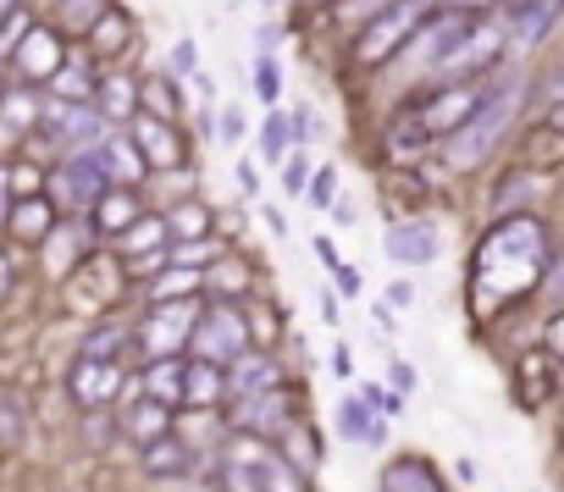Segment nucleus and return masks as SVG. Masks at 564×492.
Here are the masks:
<instances>
[{
	"label": "nucleus",
	"instance_id": "ddd939ff",
	"mask_svg": "<svg viewBox=\"0 0 564 492\" xmlns=\"http://www.w3.org/2000/svg\"><path fill=\"white\" fill-rule=\"evenodd\" d=\"M100 155H106V166H111L117 183H139L144 166H150V155H144V144H139L133 133H111V139H100Z\"/></svg>",
	"mask_w": 564,
	"mask_h": 492
},
{
	"label": "nucleus",
	"instance_id": "603ef678",
	"mask_svg": "<svg viewBox=\"0 0 564 492\" xmlns=\"http://www.w3.org/2000/svg\"><path fill=\"white\" fill-rule=\"evenodd\" d=\"M553 288H558V294H564V266H558V272H553Z\"/></svg>",
	"mask_w": 564,
	"mask_h": 492
},
{
	"label": "nucleus",
	"instance_id": "f03ea898",
	"mask_svg": "<svg viewBox=\"0 0 564 492\" xmlns=\"http://www.w3.org/2000/svg\"><path fill=\"white\" fill-rule=\"evenodd\" d=\"M514 106H520V78L509 73V78H498V84L481 95V106L465 117V128H454V133L443 139V161H448V166H459V172L481 166V161H487V150L503 139V128H509Z\"/></svg>",
	"mask_w": 564,
	"mask_h": 492
},
{
	"label": "nucleus",
	"instance_id": "f704fd0d",
	"mask_svg": "<svg viewBox=\"0 0 564 492\" xmlns=\"http://www.w3.org/2000/svg\"><path fill=\"white\" fill-rule=\"evenodd\" d=\"M0 426H7V442L12 448L23 442V409H18V398H0Z\"/></svg>",
	"mask_w": 564,
	"mask_h": 492
},
{
	"label": "nucleus",
	"instance_id": "7ed1b4c3",
	"mask_svg": "<svg viewBox=\"0 0 564 492\" xmlns=\"http://www.w3.org/2000/svg\"><path fill=\"white\" fill-rule=\"evenodd\" d=\"M470 34H476V12H470V7H443V12H432V18L415 29V40L404 45V56H410L415 73H443V67H454V56L470 45Z\"/></svg>",
	"mask_w": 564,
	"mask_h": 492
},
{
	"label": "nucleus",
	"instance_id": "79ce46f5",
	"mask_svg": "<svg viewBox=\"0 0 564 492\" xmlns=\"http://www.w3.org/2000/svg\"><path fill=\"white\" fill-rule=\"evenodd\" d=\"M276 45H282V29H260L254 34V56H271Z\"/></svg>",
	"mask_w": 564,
	"mask_h": 492
},
{
	"label": "nucleus",
	"instance_id": "bb28decb",
	"mask_svg": "<svg viewBox=\"0 0 564 492\" xmlns=\"http://www.w3.org/2000/svg\"><path fill=\"white\" fill-rule=\"evenodd\" d=\"M89 34H95V51H100V56H117V51L128 45V18H122V12H100V23H95Z\"/></svg>",
	"mask_w": 564,
	"mask_h": 492
},
{
	"label": "nucleus",
	"instance_id": "c85d7f7f",
	"mask_svg": "<svg viewBox=\"0 0 564 492\" xmlns=\"http://www.w3.org/2000/svg\"><path fill=\"white\" fill-rule=\"evenodd\" d=\"M128 111H133V89H128L122 78H111V84H106V122H133Z\"/></svg>",
	"mask_w": 564,
	"mask_h": 492
},
{
	"label": "nucleus",
	"instance_id": "49530a36",
	"mask_svg": "<svg viewBox=\"0 0 564 492\" xmlns=\"http://www.w3.org/2000/svg\"><path fill=\"white\" fill-rule=\"evenodd\" d=\"M366 7H393V0H338V18H355Z\"/></svg>",
	"mask_w": 564,
	"mask_h": 492
},
{
	"label": "nucleus",
	"instance_id": "0eeeda50",
	"mask_svg": "<svg viewBox=\"0 0 564 492\" xmlns=\"http://www.w3.org/2000/svg\"><path fill=\"white\" fill-rule=\"evenodd\" d=\"M111 183H117V177H111L100 144H95V150H78V155H67V166H56V194H62L67 205H95Z\"/></svg>",
	"mask_w": 564,
	"mask_h": 492
},
{
	"label": "nucleus",
	"instance_id": "6ab92c4d",
	"mask_svg": "<svg viewBox=\"0 0 564 492\" xmlns=\"http://www.w3.org/2000/svg\"><path fill=\"white\" fill-rule=\"evenodd\" d=\"M188 448L166 431V437H155V442H144V475H155V481H172V475H188Z\"/></svg>",
	"mask_w": 564,
	"mask_h": 492
},
{
	"label": "nucleus",
	"instance_id": "9d476101",
	"mask_svg": "<svg viewBox=\"0 0 564 492\" xmlns=\"http://www.w3.org/2000/svg\"><path fill=\"white\" fill-rule=\"evenodd\" d=\"M437 227L432 221H393L388 227V238H382V250H388V261L393 266H426V261H437Z\"/></svg>",
	"mask_w": 564,
	"mask_h": 492
},
{
	"label": "nucleus",
	"instance_id": "5701e85b",
	"mask_svg": "<svg viewBox=\"0 0 564 492\" xmlns=\"http://www.w3.org/2000/svg\"><path fill=\"white\" fill-rule=\"evenodd\" d=\"M498 51H503V34H498V29H476V34H470V45L454 56V67H448V73H487V67L498 62Z\"/></svg>",
	"mask_w": 564,
	"mask_h": 492
},
{
	"label": "nucleus",
	"instance_id": "dca6fc26",
	"mask_svg": "<svg viewBox=\"0 0 564 492\" xmlns=\"http://www.w3.org/2000/svg\"><path fill=\"white\" fill-rule=\"evenodd\" d=\"M144 393L177 409V404L188 398V365H183L177 354H172V360H150V371H144Z\"/></svg>",
	"mask_w": 564,
	"mask_h": 492
},
{
	"label": "nucleus",
	"instance_id": "6e6552de",
	"mask_svg": "<svg viewBox=\"0 0 564 492\" xmlns=\"http://www.w3.org/2000/svg\"><path fill=\"white\" fill-rule=\"evenodd\" d=\"M7 62H12L18 84H45V78L62 73L67 51H62V34H56V29H34V34H23V45H18Z\"/></svg>",
	"mask_w": 564,
	"mask_h": 492
},
{
	"label": "nucleus",
	"instance_id": "f8f14e48",
	"mask_svg": "<svg viewBox=\"0 0 564 492\" xmlns=\"http://www.w3.org/2000/svg\"><path fill=\"white\" fill-rule=\"evenodd\" d=\"M338 431H344L349 442H366V448H382V442H388V420L377 415V404H371L366 393L338 404Z\"/></svg>",
	"mask_w": 564,
	"mask_h": 492
},
{
	"label": "nucleus",
	"instance_id": "3c124183",
	"mask_svg": "<svg viewBox=\"0 0 564 492\" xmlns=\"http://www.w3.org/2000/svg\"><path fill=\"white\" fill-rule=\"evenodd\" d=\"M448 7H470L476 12V7H487V0H448Z\"/></svg>",
	"mask_w": 564,
	"mask_h": 492
},
{
	"label": "nucleus",
	"instance_id": "58836bf2",
	"mask_svg": "<svg viewBox=\"0 0 564 492\" xmlns=\"http://www.w3.org/2000/svg\"><path fill=\"white\" fill-rule=\"evenodd\" d=\"M388 387H393V393H415V365H410V360H393V365H388Z\"/></svg>",
	"mask_w": 564,
	"mask_h": 492
},
{
	"label": "nucleus",
	"instance_id": "473e14b6",
	"mask_svg": "<svg viewBox=\"0 0 564 492\" xmlns=\"http://www.w3.org/2000/svg\"><path fill=\"white\" fill-rule=\"evenodd\" d=\"M62 12H67V23H73V29H95L106 7H100V0H62Z\"/></svg>",
	"mask_w": 564,
	"mask_h": 492
},
{
	"label": "nucleus",
	"instance_id": "a211bd4d",
	"mask_svg": "<svg viewBox=\"0 0 564 492\" xmlns=\"http://www.w3.org/2000/svg\"><path fill=\"white\" fill-rule=\"evenodd\" d=\"M166 420H172V404H161V398H150V393H133V409H128V437H139V442H155V437H166Z\"/></svg>",
	"mask_w": 564,
	"mask_h": 492
},
{
	"label": "nucleus",
	"instance_id": "cd10ccee",
	"mask_svg": "<svg viewBox=\"0 0 564 492\" xmlns=\"http://www.w3.org/2000/svg\"><path fill=\"white\" fill-rule=\"evenodd\" d=\"M249 89H254L265 106H276V95H282V73H276L271 56H254V78H249Z\"/></svg>",
	"mask_w": 564,
	"mask_h": 492
},
{
	"label": "nucleus",
	"instance_id": "c756f323",
	"mask_svg": "<svg viewBox=\"0 0 564 492\" xmlns=\"http://www.w3.org/2000/svg\"><path fill=\"white\" fill-rule=\"evenodd\" d=\"M177 238H199V232H210V221H205V210L199 205H183V210H172V221H166Z\"/></svg>",
	"mask_w": 564,
	"mask_h": 492
},
{
	"label": "nucleus",
	"instance_id": "f3484780",
	"mask_svg": "<svg viewBox=\"0 0 564 492\" xmlns=\"http://www.w3.org/2000/svg\"><path fill=\"white\" fill-rule=\"evenodd\" d=\"M95 232H128V227H139V205H133V188H106L100 199H95Z\"/></svg>",
	"mask_w": 564,
	"mask_h": 492
},
{
	"label": "nucleus",
	"instance_id": "ea45409f",
	"mask_svg": "<svg viewBox=\"0 0 564 492\" xmlns=\"http://www.w3.org/2000/svg\"><path fill=\"white\" fill-rule=\"evenodd\" d=\"M216 133H221V144H238V139H243V117L227 106V111H221V122H216Z\"/></svg>",
	"mask_w": 564,
	"mask_h": 492
},
{
	"label": "nucleus",
	"instance_id": "c9c22d12",
	"mask_svg": "<svg viewBox=\"0 0 564 492\" xmlns=\"http://www.w3.org/2000/svg\"><path fill=\"white\" fill-rule=\"evenodd\" d=\"M172 73H183V78H194V73H199V56H194V40H177V45H172Z\"/></svg>",
	"mask_w": 564,
	"mask_h": 492
},
{
	"label": "nucleus",
	"instance_id": "1a4fd4ad",
	"mask_svg": "<svg viewBox=\"0 0 564 492\" xmlns=\"http://www.w3.org/2000/svg\"><path fill=\"white\" fill-rule=\"evenodd\" d=\"M67 387H73V398H78L84 409H106V404H111V393L122 387V365H117V360L78 354V365H73Z\"/></svg>",
	"mask_w": 564,
	"mask_h": 492
},
{
	"label": "nucleus",
	"instance_id": "37998d69",
	"mask_svg": "<svg viewBox=\"0 0 564 492\" xmlns=\"http://www.w3.org/2000/svg\"><path fill=\"white\" fill-rule=\"evenodd\" d=\"M333 277H338V294H349V299L360 294V272H355V266H338Z\"/></svg>",
	"mask_w": 564,
	"mask_h": 492
},
{
	"label": "nucleus",
	"instance_id": "4468645a",
	"mask_svg": "<svg viewBox=\"0 0 564 492\" xmlns=\"http://www.w3.org/2000/svg\"><path fill=\"white\" fill-rule=\"evenodd\" d=\"M12 238H23V243H45L51 232H56V205L40 194V199H18L12 205Z\"/></svg>",
	"mask_w": 564,
	"mask_h": 492
},
{
	"label": "nucleus",
	"instance_id": "2eb2a0df",
	"mask_svg": "<svg viewBox=\"0 0 564 492\" xmlns=\"http://www.w3.org/2000/svg\"><path fill=\"white\" fill-rule=\"evenodd\" d=\"M276 387V365L265 360V354H238L232 365H227V393L232 398H243V393H271Z\"/></svg>",
	"mask_w": 564,
	"mask_h": 492
},
{
	"label": "nucleus",
	"instance_id": "72a5a7b5",
	"mask_svg": "<svg viewBox=\"0 0 564 492\" xmlns=\"http://www.w3.org/2000/svg\"><path fill=\"white\" fill-rule=\"evenodd\" d=\"M311 199H316V205H327V210L338 205V172H333V166H322V172H316V183H311Z\"/></svg>",
	"mask_w": 564,
	"mask_h": 492
},
{
	"label": "nucleus",
	"instance_id": "4be33fe9",
	"mask_svg": "<svg viewBox=\"0 0 564 492\" xmlns=\"http://www.w3.org/2000/svg\"><path fill=\"white\" fill-rule=\"evenodd\" d=\"M382 486L388 492H443V481H432V464L426 459H393L388 464V475H382Z\"/></svg>",
	"mask_w": 564,
	"mask_h": 492
},
{
	"label": "nucleus",
	"instance_id": "20e7f679",
	"mask_svg": "<svg viewBox=\"0 0 564 492\" xmlns=\"http://www.w3.org/2000/svg\"><path fill=\"white\" fill-rule=\"evenodd\" d=\"M432 18V0H393V7H382L371 23H366V34L355 40V62L360 67H382V62H393L410 40H415V29Z\"/></svg>",
	"mask_w": 564,
	"mask_h": 492
},
{
	"label": "nucleus",
	"instance_id": "4c0bfd02",
	"mask_svg": "<svg viewBox=\"0 0 564 492\" xmlns=\"http://www.w3.org/2000/svg\"><path fill=\"white\" fill-rule=\"evenodd\" d=\"M294 139H327V122L316 111H294Z\"/></svg>",
	"mask_w": 564,
	"mask_h": 492
},
{
	"label": "nucleus",
	"instance_id": "412c9836",
	"mask_svg": "<svg viewBox=\"0 0 564 492\" xmlns=\"http://www.w3.org/2000/svg\"><path fill=\"white\" fill-rule=\"evenodd\" d=\"M553 18H558V0H514V40H520V45L547 40Z\"/></svg>",
	"mask_w": 564,
	"mask_h": 492
},
{
	"label": "nucleus",
	"instance_id": "393cba45",
	"mask_svg": "<svg viewBox=\"0 0 564 492\" xmlns=\"http://www.w3.org/2000/svg\"><path fill=\"white\" fill-rule=\"evenodd\" d=\"M51 89H56V100H67V106H84V100L100 95V84H95V73H89L84 62H62V73L51 78Z\"/></svg>",
	"mask_w": 564,
	"mask_h": 492
},
{
	"label": "nucleus",
	"instance_id": "9b49d317",
	"mask_svg": "<svg viewBox=\"0 0 564 492\" xmlns=\"http://www.w3.org/2000/svg\"><path fill=\"white\" fill-rule=\"evenodd\" d=\"M183 338H194V332H188V321H183L172 305H155L150 321L139 327V349H144L150 360H172V354L183 349Z\"/></svg>",
	"mask_w": 564,
	"mask_h": 492
},
{
	"label": "nucleus",
	"instance_id": "f257e3e1",
	"mask_svg": "<svg viewBox=\"0 0 564 492\" xmlns=\"http://www.w3.org/2000/svg\"><path fill=\"white\" fill-rule=\"evenodd\" d=\"M481 277H487V288H481V299H509V294H520V288H531L536 277H542V266H547V238H542V227L531 221V216H503L487 238H481Z\"/></svg>",
	"mask_w": 564,
	"mask_h": 492
},
{
	"label": "nucleus",
	"instance_id": "09e8293b",
	"mask_svg": "<svg viewBox=\"0 0 564 492\" xmlns=\"http://www.w3.org/2000/svg\"><path fill=\"white\" fill-rule=\"evenodd\" d=\"M333 221H338V227H355V199H338V205H333Z\"/></svg>",
	"mask_w": 564,
	"mask_h": 492
},
{
	"label": "nucleus",
	"instance_id": "39448f33",
	"mask_svg": "<svg viewBox=\"0 0 564 492\" xmlns=\"http://www.w3.org/2000/svg\"><path fill=\"white\" fill-rule=\"evenodd\" d=\"M188 343L199 349V360L232 365L238 354H249V327H243V316H238L232 305H221V310H205V316L194 321V338H188Z\"/></svg>",
	"mask_w": 564,
	"mask_h": 492
},
{
	"label": "nucleus",
	"instance_id": "a18cd8bd",
	"mask_svg": "<svg viewBox=\"0 0 564 492\" xmlns=\"http://www.w3.org/2000/svg\"><path fill=\"white\" fill-rule=\"evenodd\" d=\"M316 261L327 266V272H338L344 261H338V250H333V238H316Z\"/></svg>",
	"mask_w": 564,
	"mask_h": 492
},
{
	"label": "nucleus",
	"instance_id": "c03bdc74",
	"mask_svg": "<svg viewBox=\"0 0 564 492\" xmlns=\"http://www.w3.org/2000/svg\"><path fill=\"white\" fill-rule=\"evenodd\" d=\"M388 305H393V310H410V305H415V288H410V283H393V288H388Z\"/></svg>",
	"mask_w": 564,
	"mask_h": 492
},
{
	"label": "nucleus",
	"instance_id": "8fccbe9b",
	"mask_svg": "<svg viewBox=\"0 0 564 492\" xmlns=\"http://www.w3.org/2000/svg\"><path fill=\"white\" fill-rule=\"evenodd\" d=\"M553 128H558V133H564V100H558V106H553Z\"/></svg>",
	"mask_w": 564,
	"mask_h": 492
},
{
	"label": "nucleus",
	"instance_id": "de8ad7c7",
	"mask_svg": "<svg viewBox=\"0 0 564 492\" xmlns=\"http://www.w3.org/2000/svg\"><path fill=\"white\" fill-rule=\"evenodd\" d=\"M547 354H558V360H564V316L547 327Z\"/></svg>",
	"mask_w": 564,
	"mask_h": 492
},
{
	"label": "nucleus",
	"instance_id": "423d86ee",
	"mask_svg": "<svg viewBox=\"0 0 564 492\" xmlns=\"http://www.w3.org/2000/svg\"><path fill=\"white\" fill-rule=\"evenodd\" d=\"M481 95H487L481 84H470V78H454L448 89H437L432 100H421V111H415V117H421V128H426L432 139H448L454 128H465V117L481 106Z\"/></svg>",
	"mask_w": 564,
	"mask_h": 492
},
{
	"label": "nucleus",
	"instance_id": "b1692460",
	"mask_svg": "<svg viewBox=\"0 0 564 492\" xmlns=\"http://www.w3.org/2000/svg\"><path fill=\"white\" fill-rule=\"evenodd\" d=\"M133 139L144 144V155L155 161V166H166V161H177V139L166 133V117H133Z\"/></svg>",
	"mask_w": 564,
	"mask_h": 492
},
{
	"label": "nucleus",
	"instance_id": "2f4dec72",
	"mask_svg": "<svg viewBox=\"0 0 564 492\" xmlns=\"http://www.w3.org/2000/svg\"><path fill=\"white\" fill-rule=\"evenodd\" d=\"M117 349H122V332L117 327H100V332L84 338V354H95V360H117Z\"/></svg>",
	"mask_w": 564,
	"mask_h": 492
},
{
	"label": "nucleus",
	"instance_id": "a878e982",
	"mask_svg": "<svg viewBox=\"0 0 564 492\" xmlns=\"http://www.w3.org/2000/svg\"><path fill=\"white\" fill-rule=\"evenodd\" d=\"M289 139H294V117L271 106L265 122H260V155L265 161H282V155H289Z\"/></svg>",
	"mask_w": 564,
	"mask_h": 492
},
{
	"label": "nucleus",
	"instance_id": "aec40b11",
	"mask_svg": "<svg viewBox=\"0 0 564 492\" xmlns=\"http://www.w3.org/2000/svg\"><path fill=\"white\" fill-rule=\"evenodd\" d=\"M221 393H227V371L216 365V360H194L188 365V409H210V404H221Z\"/></svg>",
	"mask_w": 564,
	"mask_h": 492
},
{
	"label": "nucleus",
	"instance_id": "e433bc0d",
	"mask_svg": "<svg viewBox=\"0 0 564 492\" xmlns=\"http://www.w3.org/2000/svg\"><path fill=\"white\" fill-rule=\"evenodd\" d=\"M311 161L305 155H294L289 166H282V188H289V194H305V183H311V172H305Z\"/></svg>",
	"mask_w": 564,
	"mask_h": 492
},
{
	"label": "nucleus",
	"instance_id": "7c9ffc66",
	"mask_svg": "<svg viewBox=\"0 0 564 492\" xmlns=\"http://www.w3.org/2000/svg\"><path fill=\"white\" fill-rule=\"evenodd\" d=\"M144 100H150L161 117H172V106H183V89H172L166 78H150V84H144Z\"/></svg>",
	"mask_w": 564,
	"mask_h": 492
},
{
	"label": "nucleus",
	"instance_id": "a19ab883",
	"mask_svg": "<svg viewBox=\"0 0 564 492\" xmlns=\"http://www.w3.org/2000/svg\"><path fill=\"white\" fill-rule=\"evenodd\" d=\"M84 437H89L95 448H106V437H111V420H106L100 409H89V420H84Z\"/></svg>",
	"mask_w": 564,
	"mask_h": 492
}]
</instances>
